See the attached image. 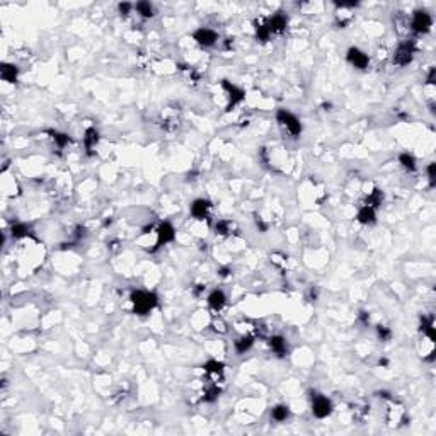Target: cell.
Returning <instances> with one entry per match:
<instances>
[{"instance_id": "cell-1", "label": "cell", "mask_w": 436, "mask_h": 436, "mask_svg": "<svg viewBox=\"0 0 436 436\" xmlns=\"http://www.w3.org/2000/svg\"><path fill=\"white\" fill-rule=\"evenodd\" d=\"M130 302L133 305V312L136 315H148L153 308L158 307V296L155 291L133 290L130 295Z\"/></svg>"}, {"instance_id": "cell-2", "label": "cell", "mask_w": 436, "mask_h": 436, "mask_svg": "<svg viewBox=\"0 0 436 436\" xmlns=\"http://www.w3.org/2000/svg\"><path fill=\"white\" fill-rule=\"evenodd\" d=\"M276 121L280 123L281 128H285L286 133L293 138H299L302 136V133H304V125H302V121L296 118L293 113H290L288 109L276 111Z\"/></svg>"}, {"instance_id": "cell-3", "label": "cell", "mask_w": 436, "mask_h": 436, "mask_svg": "<svg viewBox=\"0 0 436 436\" xmlns=\"http://www.w3.org/2000/svg\"><path fill=\"white\" fill-rule=\"evenodd\" d=\"M414 55H416V43L412 39L401 41L393 51V65L407 67L414 60Z\"/></svg>"}, {"instance_id": "cell-4", "label": "cell", "mask_w": 436, "mask_h": 436, "mask_svg": "<svg viewBox=\"0 0 436 436\" xmlns=\"http://www.w3.org/2000/svg\"><path fill=\"white\" fill-rule=\"evenodd\" d=\"M310 409L313 418L317 419H326L332 414V402L331 399L322 395V393H312L310 395Z\"/></svg>"}, {"instance_id": "cell-5", "label": "cell", "mask_w": 436, "mask_h": 436, "mask_svg": "<svg viewBox=\"0 0 436 436\" xmlns=\"http://www.w3.org/2000/svg\"><path fill=\"white\" fill-rule=\"evenodd\" d=\"M433 28V17L428 10H423V9H418L414 10L412 17H411V29L414 31L416 34H426L429 33Z\"/></svg>"}, {"instance_id": "cell-6", "label": "cell", "mask_w": 436, "mask_h": 436, "mask_svg": "<svg viewBox=\"0 0 436 436\" xmlns=\"http://www.w3.org/2000/svg\"><path fill=\"white\" fill-rule=\"evenodd\" d=\"M222 87L228 94V104H227L225 111H232L233 108H237V106L246 99V90H244L242 87L235 86V84H232L230 81H227V78H223L222 81Z\"/></svg>"}, {"instance_id": "cell-7", "label": "cell", "mask_w": 436, "mask_h": 436, "mask_svg": "<svg viewBox=\"0 0 436 436\" xmlns=\"http://www.w3.org/2000/svg\"><path fill=\"white\" fill-rule=\"evenodd\" d=\"M346 60L351 67H354L356 70H366L370 65V56L366 55L363 50H360L358 46H351L346 51Z\"/></svg>"}, {"instance_id": "cell-8", "label": "cell", "mask_w": 436, "mask_h": 436, "mask_svg": "<svg viewBox=\"0 0 436 436\" xmlns=\"http://www.w3.org/2000/svg\"><path fill=\"white\" fill-rule=\"evenodd\" d=\"M175 241V228L171 222H161L157 227V244H155V249H153V252L157 251V249H161L164 246H167V244H171Z\"/></svg>"}, {"instance_id": "cell-9", "label": "cell", "mask_w": 436, "mask_h": 436, "mask_svg": "<svg viewBox=\"0 0 436 436\" xmlns=\"http://www.w3.org/2000/svg\"><path fill=\"white\" fill-rule=\"evenodd\" d=\"M193 39L201 48H211L213 45H216L218 34H216V31L210 29V28H198L193 33Z\"/></svg>"}, {"instance_id": "cell-10", "label": "cell", "mask_w": 436, "mask_h": 436, "mask_svg": "<svg viewBox=\"0 0 436 436\" xmlns=\"http://www.w3.org/2000/svg\"><path fill=\"white\" fill-rule=\"evenodd\" d=\"M266 26H268L271 34H281L288 28V15L285 12H274L271 17L266 19Z\"/></svg>"}, {"instance_id": "cell-11", "label": "cell", "mask_w": 436, "mask_h": 436, "mask_svg": "<svg viewBox=\"0 0 436 436\" xmlns=\"http://www.w3.org/2000/svg\"><path fill=\"white\" fill-rule=\"evenodd\" d=\"M210 210H211V201L205 200V198L194 200L189 206V213L193 218H196V220H205V218H208Z\"/></svg>"}, {"instance_id": "cell-12", "label": "cell", "mask_w": 436, "mask_h": 436, "mask_svg": "<svg viewBox=\"0 0 436 436\" xmlns=\"http://www.w3.org/2000/svg\"><path fill=\"white\" fill-rule=\"evenodd\" d=\"M206 302H208V307L211 308V310L220 312L222 308L225 307V304H227V295L223 293V290L215 288L213 291H210V295H208V299H206Z\"/></svg>"}, {"instance_id": "cell-13", "label": "cell", "mask_w": 436, "mask_h": 436, "mask_svg": "<svg viewBox=\"0 0 436 436\" xmlns=\"http://www.w3.org/2000/svg\"><path fill=\"white\" fill-rule=\"evenodd\" d=\"M356 222L361 223V225H373L376 222V210L368 205L360 206L358 213H356Z\"/></svg>"}, {"instance_id": "cell-14", "label": "cell", "mask_w": 436, "mask_h": 436, "mask_svg": "<svg viewBox=\"0 0 436 436\" xmlns=\"http://www.w3.org/2000/svg\"><path fill=\"white\" fill-rule=\"evenodd\" d=\"M419 331L424 338L429 339V343H434L436 332H434V319L431 315H421V322H419Z\"/></svg>"}, {"instance_id": "cell-15", "label": "cell", "mask_w": 436, "mask_h": 436, "mask_svg": "<svg viewBox=\"0 0 436 436\" xmlns=\"http://www.w3.org/2000/svg\"><path fill=\"white\" fill-rule=\"evenodd\" d=\"M0 77H2L4 82H9V84H15L17 82V77H19V67L14 65V63H2L0 65Z\"/></svg>"}, {"instance_id": "cell-16", "label": "cell", "mask_w": 436, "mask_h": 436, "mask_svg": "<svg viewBox=\"0 0 436 436\" xmlns=\"http://www.w3.org/2000/svg\"><path fill=\"white\" fill-rule=\"evenodd\" d=\"M99 131L94 128V126H90V128L86 130V133H84V148H86V152L89 153V155H92V150L95 147H97L99 143Z\"/></svg>"}, {"instance_id": "cell-17", "label": "cell", "mask_w": 436, "mask_h": 436, "mask_svg": "<svg viewBox=\"0 0 436 436\" xmlns=\"http://www.w3.org/2000/svg\"><path fill=\"white\" fill-rule=\"evenodd\" d=\"M268 344H269L271 351H273L276 356H280V358L288 353V341H286L283 336H271Z\"/></svg>"}, {"instance_id": "cell-18", "label": "cell", "mask_w": 436, "mask_h": 436, "mask_svg": "<svg viewBox=\"0 0 436 436\" xmlns=\"http://www.w3.org/2000/svg\"><path fill=\"white\" fill-rule=\"evenodd\" d=\"M46 135H50V138L53 140V143L60 148V150H63L67 145H70L72 138L67 135V133L63 131H58V130H46Z\"/></svg>"}, {"instance_id": "cell-19", "label": "cell", "mask_w": 436, "mask_h": 436, "mask_svg": "<svg viewBox=\"0 0 436 436\" xmlns=\"http://www.w3.org/2000/svg\"><path fill=\"white\" fill-rule=\"evenodd\" d=\"M290 416H291V411L288 406H285V404H276V406L271 409V419H273L274 423H285Z\"/></svg>"}, {"instance_id": "cell-20", "label": "cell", "mask_w": 436, "mask_h": 436, "mask_svg": "<svg viewBox=\"0 0 436 436\" xmlns=\"http://www.w3.org/2000/svg\"><path fill=\"white\" fill-rule=\"evenodd\" d=\"M254 346V338L252 336H241L239 339L233 341V349L237 354H246L247 351H251Z\"/></svg>"}, {"instance_id": "cell-21", "label": "cell", "mask_w": 436, "mask_h": 436, "mask_svg": "<svg viewBox=\"0 0 436 436\" xmlns=\"http://www.w3.org/2000/svg\"><path fill=\"white\" fill-rule=\"evenodd\" d=\"M254 36H256V39L259 41V43H268V41L271 39V34L268 26H266V21L264 23H259V21H256L254 23Z\"/></svg>"}, {"instance_id": "cell-22", "label": "cell", "mask_w": 436, "mask_h": 436, "mask_svg": "<svg viewBox=\"0 0 436 436\" xmlns=\"http://www.w3.org/2000/svg\"><path fill=\"white\" fill-rule=\"evenodd\" d=\"M223 368H225V365H223L222 361H216V360H210L203 365L205 373L210 375V376H222Z\"/></svg>"}, {"instance_id": "cell-23", "label": "cell", "mask_w": 436, "mask_h": 436, "mask_svg": "<svg viewBox=\"0 0 436 436\" xmlns=\"http://www.w3.org/2000/svg\"><path fill=\"white\" fill-rule=\"evenodd\" d=\"M384 200H385L384 191L379 189V188H375V189L368 194V198H366L365 205H368V206H371V208L376 210V208H380V206L384 205Z\"/></svg>"}, {"instance_id": "cell-24", "label": "cell", "mask_w": 436, "mask_h": 436, "mask_svg": "<svg viewBox=\"0 0 436 436\" xmlns=\"http://www.w3.org/2000/svg\"><path fill=\"white\" fill-rule=\"evenodd\" d=\"M399 164H401V166L406 169V171H409V172H414L418 169L416 157H414L412 153H409V152H402L401 155H399Z\"/></svg>"}, {"instance_id": "cell-25", "label": "cell", "mask_w": 436, "mask_h": 436, "mask_svg": "<svg viewBox=\"0 0 436 436\" xmlns=\"http://www.w3.org/2000/svg\"><path fill=\"white\" fill-rule=\"evenodd\" d=\"M135 10L138 12V15L143 17V19H152L153 15H155L153 5L150 2H145V0H142V2H136L135 4Z\"/></svg>"}, {"instance_id": "cell-26", "label": "cell", "mask_w": 436, "mask_h": 436, "mask_svg": "<svg viewBox=\"0 0 436 436\" xmlns=\"http://www.w3.org/2000/svg\"><path fill=\"white\" fill-rule=\"evenodd\" d=\"M31 233V227L26 225V223H12L10 227V235L12 239H23V237H28Z\"/></svg>"}, {"instance_id": "cell-27", "label": "cell", "mask_w": 436, "mask_h": 436, "mask_svg": "<svg viewBox=\"0 0 436 436\" xmlns=\"http://www.w3.org/2000/svg\"><path fill=\"white\" fill-rule=\"evenodd\" d=\"M215 230L218 235H232V230H233V223L228 222V220H220L215 223Z\"/></svg>"}, {"instance_id": "cell-28", "label": "cell", "mask_w": 436, "mask_h": 436, "mask_svg": "<svg viewBox=\"0 0 436 436\" xmlns=\"http://www.w3.org/2000/svg\"><path fill=\"white\" fill-rule=\"evenodd\" d=\"M376 336H379V339L380 341H384V343H387V341H390L392 339V331H390V327H387V326H376Z\"/></svg>"}, {"instance_id": "cell-29", "label": "cell", "mask_w": 436, "mask_h": 436, "mask_svg": "<svg viewBox=\"0 0 436 436\" xmlns=\"http://www.w3.org/2000/svg\"><path fill=\"white\" fill-rule=\"evenodd\" d=\"M133 9H135V4H130V2H121V4L118 5V12H120L121 15H128V14H131Z\"/></svg>"}, {"instance_id": "cell-30", "label": "cell", "mask_w": 436, "mask_h": 436, "mask_svg": "<svg viewBox=\"0 0 436 436\" xmlns=\"http://www.w3.org/2000/svg\"><path fill=\"white\" fill-rule=\"evenodd\" d=\"M426 172H428V179H429V186L434 188L436 184V174H434V162H429L428 167H426Z\"/></svg>"}, {"instance_id": "cell-31", "label": "cell", "mask_w": 436, "mask_h": 436, "mask_svg": "<svg viewBox=\"0 0 436 436\" xmlns=\"http://www.w3.org/2000/svg\"><path fill=\"white\" fill-rule=\"evenodd\" d=\"M434 78H436V70L431 67V68H429V72H428V77H426V84H428V86H433V84H434Z\"/></svg>"}, {"instance_id": "cell-32", "label": "cell", "mask_w": 436, "mask_h": 436, "mask_svg": "<svg viewBox=\"0 0 436 436\" xmlns=\"http://www.w3.org/2000/svg\"><path fill=\"white\" fill-rule=\"evenodd\" d=\"M360 321L363 324H368L370 322V315L366 312H360Z\"/></svg>"}, {"instance_id": "cell-33", "label": "cell", "mask_w": 436, "mask_h": 436, "mask_svg": "<svg viewBox=\"0 0 436 436\" xmlns=\"http://www.w3.org/2000/svg\"><path fill=\"white\" fill-rule=\"evenodd\" d=\"M380 365H384V366H387V365H389V361H387V360L384 358V360H380Z\"/></svg>"}]
</instances>
